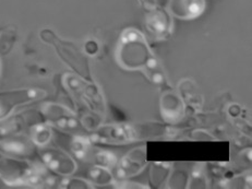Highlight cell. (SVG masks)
<instances>
[{"mask_svg": "<svg viewBox=\"0 0 252 189\" xmlns=\"http://www.w3.org/2000/svg\"><path fill=\"white\" fill-rule=\"evenodd\" d=\"M154 56L147 38L135 28L125 29L116 47V61L127 71H142Z\"/></svg>", "mask_w": 252, "mask_h": 189, "instance_id": "obj_1", "label": "cell"}, {"mask_svg": "<svg viewBox=\"0 0 252 189\" xmlns=\"http://www.w3.org/2000/svg\"><path fill=\"white\" fill-rule=\"evenodd\" d=\"M63 83L72 95V98L77 101L78 105L83 107L84 112H93L105 118L107 104H106L102 90L96 83L80 78L74 74H64ZM84 112H80V113H84Z\"/></svg>", "mask_w": 252, "mask_h": 189, "instance_id": "obj_2", "label": "cell"}, {"mask_svg": "<svg viewBox=\"0 0 252 189\" xmlns=\"http://www.w3.org/2000/svg\"><path fill=\"white\" fill-rule=\"evenodd\" d=\"M39 38L43 42L53 46L56 50L59 58L71 69L73 73L80 78L93 81L92 73H91L90 63L87 56L82 50L78 48V46L69 40L60 38L58 35L50 29H44L39 33Z\"/></svg>", "mask_w": 252, "mask_h": 189, "instance_id": "obj_3", "label": "cell"}, {"mask_svg": "<svg viewBox=\"0 0 252 189\" xmlns=\"http://www.w3.org/2000/svg\"><path fill=\"white\" fill-rule=\"evenodd\" d=\"M39 112L44 120L58 130L72 135H88V131L84 129L78 114L67 106L47 103L43 105Z\"/></svg>", "mask_w": 252, "mask_h": 189, "instance_id": "obj_4", "label": "cell"}, {"mask_svg": "<svg viewBox=\"0 0 252 189\" xmlns=\"http://www.w3.org/2000/svg\"><path fill=\"white\" fill-rule=\"evenodd\" d=\"M36 164L0 153V178L9 186H29Z\"/></svg>", "mask_w": 252, "mask_h": 189, "instance_id": "obj_5", "label": "cell"}, {"mask_svg": "<svg viewBox=\"0 0 252 189\" xmlns=\"http://www.w3.org/2000/svg\"><path fill=\"white\" fill-rule=\"evenodd\" d=\"M90 138L94 142L107 145H125L138 141L134 124L127 122L100 124Z\"/></svg>", "mask_w": 252, "mask_h": 189, "instance_id": "obj_6", "label": "cell"}, {"mask_svg": "<svg viewBox=\"0 0 252 189\" xmlns=\"http://www.w3.org/2000/svg\"><path fill=\"white\" fill-rule=\"evenodd\" d=\"M47 92L37 88H25L0 92V120L7 118L19 106L44 99Z\"/></svg>", "mask_w": 252, "mask_h": 189, "instance_id": "obj_7", "label": "cell"}, {"mask_svg": "<svg viewBox=\"0 0 252 189\" xmlns=\"http://www.w3.org/2000/svg\"><path fill=\"white\" fill-rule=\"evenodd\" d=\"M37 153L45 167L60 177L71 176L77 171V162L67 151L45 146L38 148Z\"/></svg>", "mask_w": 252, "mask_h": 189, "instance_id": "obj_8", "label": "cell"}, {"mask_svg": "<svg viewBox=\"0 0 252 189\" xmlns=\"http://www.w3.org/2000/svg\"><path fill=\"white\" fill-rule=\"evenodd\" d=\"M147 147L139 146L128 151L119 159L116 168V177L120 181L129 180L140 174L148 165Z\"/></svg>", "mask_w": 252, "mask_h": 189, "instance_id": "obj_9", "label": "cell"}, {"mask_svg": "<svg viewBox=\"0 0 252 189\" xmlns=\"http://www.w3.org/2000/svg\"><path fill=\"white\" fill-rule=\"evenodd\" d=\"M37 149L31 138L23 134L0 140V153L16 159L33 160L38 156Z\"/></svg>", "mask_w": 252, "mask_h": 189, "instance_id": "obj_10", "label": "cell"}, {"mask_svg": "<svg viewBox=\"0 0 252 189\" xmlns=\"http://www.w3.org/2000/svg\"><path fill=\"white\" fill-rule=\"evenodd\" d=\"M187 104L176 91H165L159 99V112L166 124H178L185 118Z\"/></svg>", "mask_w": 252, "mask_h": 189, "instance_id": "obj_11", "label": "cell"}, {"mask_svg": "<svg viewBox=\"0 0 252 189\" xmlns=\"http://www.w3.org/2000/svg\"><path fill=\"white\" fill-rule=\"evenodd\" d=\"M39 121H45L41 112H27L14 116H8L7 118L0 120V140L23 134L25 129H29L33 124Z\"/></svg>", "mask_w": 252, "mask_h": 189, "instance_id": "obj_12", "label": "cell"}, {"mask_svg": "<svg viewBox=\"0 0 252 189\" xmlns=\"http://www.w3.org/2000/svg\"><path fill=\"white\" fill-rule=\"evenodd\" d=\"M205 8V0H168L165 9L175 19L191 21L201 17Z\"/></svg>", "mask_w": 252, "mask_h": 189, "instance_id": "obj_13", "label": "cell"}, {"mask_svg": "<svg viewBox=\"0 0 252 189\" xmlns=\"http://www.w3.org/2000/svg\"><path fill=\"white\" fill-rule=\"evenodd\" d=\"M145 27L156 38H164L173 29V17L165 8L154 7L145 14Z\"/></svg>", "mask_w": 252, "mask_h": 189, "instance_id": "obj_14", "label": "cell"}, {"mask_svg": "<svg viewBox=\"0 0 252 189\" xmlns=\"http://www.w3.org/2000/svg\"><path fill=\"white\" fill-rule=\"evenodd\" d=\"M118 160L119 159L114 152L105 149H99V148L93 145L84 161L91 163L92 165H99L103 167H107L109 170H113L117 165Z\"/></svg>", "mask_w": 252, "mask_h": 189, "instance_id": "obj_15", "label": "cell"}, {"mask_svg": "<svg viewBox=\"0 0 252 189\" xmlns=\"http://www.w3.org/2000/svg\"><path fill=\"white\" fill-rule=\"evenodd\" d=\"M31 140L34 142V145L37 148H42L47 146L50 140L54 137L53 127L46 121H39L36 124H33L29 128V135Z\"/></svg>", "mask_w": 252, "mask_h": 189, "instance_id": "obj_16", "label": "cell"}, {"mask_svg": "<svg viewBox=\"0 0 252 189\" xmlns=\"http://www.w3.org/2000/svg\"><path fill=\"white\" fill-rule=\"evenodd\" d=\"M89 181L96 187H114L116 180L112 170L99 165H92L88 173Z\"/></svg>", "mask_w": 252, "mask_h": 189, "instance_id": "obj_17", "label": "cell"}, {"mask_svg": "<svg viewBox=\"0 0 252 189\" xmlns=\"http://www.w3.org/2000/svg\"><path fill=\"white\" fill-rule=\"evenodd\" d=\"M173 170V164L166 162H156L152 164L150 170V182L154 187H164L167 185L168 177Z\"/></svg>", "mask_w": 252, "mask_h": 189, "instance_id": "obj_18", "label": "cell"}, {"mask_svg": "<svg viewBox=\"0 0 252 189\" xmlns=\"http://www.w3.org/2000/svg\"><path fill=\"white\" fill-rule=\"evenodd\" d=\"M142 73L147 76V78L156 85H164L167 83V76L164 71L162 64L155 57V55L150 59L148 65L142 70Z\"/></svg>", "mask_w": 252, "mask_h": 189, "instance_id": "obj_19", "label": "cell"}, {"mask_svg": "<svg viewBox=\"0 0 252 189\" xmlns=\"http://www.w3.org/2000/svg\"><path fill=\"white\" fill-rule=\"evenodd\" d=\"M178 90V93L181 98L185 101L186 104H189L190 106H200L199 101H201V94L198 92V88L195 84L190 80H184L180 83Z\"/></svg>", "mask_w": 252, "mask_h": 189, "instance_id": "obj_20", "label": "cell"}, {"mask_svg": "<svg viewBox=\"0 0 252 189\" xmlns=\"http://www.w3.org/2000/svg\"><path fill=\"white\" fill-rule=\"evenodd\" d=\"M187 188H208V177L203 164H196L188 176Z\"/></svg>", "mask_w": 252, "mask_h": 189, "instance_id": "obj_21", "label": "cell"}, {"mask_svg": "<svg viewBox=\"0 0 252 189\" xmlns=\"http://www.w3.org/2000/svg\"><path fill=\"white\" fill-rule=\"evenodd\" d=\"M60 188H67V189H93L95 186L92 183L88 180H84L82 177H73L67 176L63 177L60 181Z\"/></svg>", "mask_w": 252, "mask_h": 189, "instance_id": "obj_22", "label": "cell"}, {"mask_svg": "<svg viewBox=\"0 0 252 189\" xmlns=\"http://www.w3.org/2000/svg\"><path fill=\"white\" fill-rule=\"evenodd\" d=\"M17 38L16 29L8 28L3 30L0 34V55H7L11 48Z\"/></svg>", "mask_w": 252, "mask_h": 189, "instance_id": "obj_23", "label": "cell"}, {"mask_svg": "<svg viewBox=\"0 0 252 189\" xmlns=\"http://www.w3.org/2000/svg\"><path fill=\"white\" fill-rule=\"evenodd\" d=\"M188 172L175 171L174 167L170 172V175L167 181V187L169 188H187L188 184Z\"/></svg>", "mask_w": 252, "mask_h": 189, "instance_id": "obj_24", "label": "cell"}, {"mask_svg": "<svg viewBox=\"0 0 252 189\" xmlns=\"http://www.w3.org/2000/svg\"><path fill=\"white\" fill-rule=\"evenodd\" d=\"M193 135V139L194 140H199V141H211L214 140V137H212L209 132L202 131V130H196L192 132Z\"/></svg>", "mask_w": 252, "mask_h": 189, "instance_id": "obj_25", "label": "cell"}, {"mask_svg": "<svg viewBox=\"0 0 252 189\" xmlns=\"http://www.w3.org/2000/svg\"><path fill=\"white\" fill-rule=\"evenodd\" d=\"M0 70H1V64H0Z\"/></svg>", "mask_w": 252, "mask_h": 189, "instance_id": "obj_26", "label": "cell"}]
</instances>
